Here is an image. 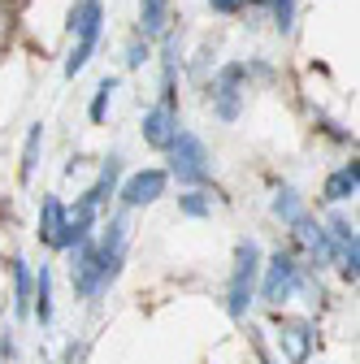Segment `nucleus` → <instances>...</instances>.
<instances>
[{
  "label": "nucleus",
  "instance_id": "f257e3e1",
  "mask_svg": "<svg viewBox=\"0 0 360 364\" xmlns=\"http://www.w3.org/2000/svg\"><path fill=\"white\" fill-rule=\"evenodd\" d=\"M126 264V252H100L96 239L87 235L83 243L70 247V287L78 299H96L105 295L113 282H117V273Z\"/></svg>",
  "mask_w": 360,
  "mask_h": 364
},
{
  "label": "nucleus",
  "instance_id": "f03ea898",
  "mask_svg": "<svg viewBox=\"0 0 360 364\" xmlns=\"http://www.w3.org/2000/svg\"><path fill=\"white\" fill-rule=\"evenodd\" d=\"M260 243L256 239H243L235 247V269H231V282H226V316L231 321H243L248 308H252V295H256V278H260Z\"/></svg>",
  "mask_w": 360,
  "mask_h": 364
},
{
  "label": "nucleus",
  "instance_id": "7ed1b4c3",
  "mask_svg": "<svg viewBox=\"0 0 360 364\" xmlns=\"http://www.w3.org/2000/svg\"><path fill=\"white\" fill-rule=\"evenodd\" d=\"M169 173L183 182V187H208L213 156H208L200 134H191V130H178L174 134V144H169Z\"/></svg>",
  "mask_w": 360,
  "mask_h": 364
},
{
  "label": "nucleus",
  "instance_id": "20e7f679",
  "mask_svg": "<svg viewBox=\"0 0 360 364\" xmlns=\"http://www.w3.org/2000/svg\"><path fill=\"white\" fill-rule=\"evenodd\" d=\"M117 182H122V156L113 152V156L100 165V178H96V182H92V187H87L83 196H78V204H74L70 213L96 225V221H100V208L109 204V196H117Z\"/></svg>",
  "mask_w": 360,
  "mask_h": 364
},
{
  "label": "nucleus",
  "instance_id": "39448f33",
  "mask_svg": "<svg viewBox=\"0 0 360 364\" xmlns=\"http://www.w3.org/2000/svg\"><path fill=\"white\" fill-rule=\"evenodd\" d=\"M165 187H169V169L148 165L139 173H130L126 182H117V200H122V208H148L165 196Z\"/></svg>",
  "mask_w": 360,
  "mask_h": 364
},
{
  "label": "nucleus",
  "instance_id": "423d86ee",
  "mask_svg": "<svg viewBox=\"0 0 360 364\" xmlns=\"http://www.w3.org/2000/svg\"><path fill=\"white\" fill-rule=\"evenodd\" d=\"M260 273H265V278H256V287H260V299L269 308H278L282 299H291V282H295V273H300V264H295L291 252H274L269 264H260Z\"/></svg>",
  "mask_w": 360,
  "mask_h": 364
},
{
  "label": "nucleus",
  "instance_id": "0eeeda50",
  "mask_svg": "<svg viewBox=\"0 0 360 364\" xmlns=\"http://www.w3.org/2000/svg\"><path fill=\"white\" fill-rule=\"evenodd\" d=\"M139 134H144V144L157 148V152H169L174 144V134H178V109L174 105H152L139 122Z\"/></svg>",
  "mask_w": 360,
  "mask_h": 364
},
{
  "label": "nucleus",
  "instance_id": "6e6552de",
  "mask_svg": "<svg viewBox=\"0 0 360 364\" xmlns=\"http://www.w3.org/2000/svg\"><path fill=\"white\" fill-rule=\"evenodd\" d=\"M243 105H248V87H235V82H208V109L217 122H239L243 117Z\"/></svg>",
  "mask_w": 360,
  "mask_h": 364
},
{
  "label": "nucleus",
  "instance_id": "1a4fd4ad",
  "mask_svg": "<svg viewBox=\"0 0 360 364\" xmlns=\"http://www.w3.org/2000/svg\"><path fill=\"white\" fill-rule=\"evenodd\" d=\"M312 343H317V334H312L308 321H278V347L291 364H308Z\"/></svg>",
  "mask_w": 360,
  "mask_h": 364
},
{
  "label": "nucleus",
  "instance_id": "9d476101",
  "mask_svg": "<svg viewBox=\"0 0 360 364\" xmlns=\"http://www.w3.org/2000/svg\"><path fill=\"white\" fill-rule=\"evenodd\" d=\"M356 187H360V161H347L343 169H334V173L326 178L322 200H326V204H343V200L356 196Z\"/></svg>",
  "mask_w": 360,
  "mask_h": 364
},
{
  "label": "nucleus",
  "instance_id": "9b49d317",
  "mask_svg": "<svg viewBox=\"0 0 360 364\" xmlns=\"http://www.w3.org/2000/svg\"><path fill=\"white\" fill-rule=\"evenodd\" d=\"M65 31L78 39L83 31H105V5L100 0H74L65 14Z\"/></svg>",
  "mask_w": 360,
  "mask_h": 364
},
{
  "label": "nucleus",
  "instance_id": "f8f14e48",
  "mask_svg": "<svg viewBox=\"0 0 360 364\" xmlns=\"http://www.w3.org/2000/svg\"><path fill=\"white\" fill-rule=\"evenodd\" d=\"M169 22H174L169 0H139V35H144V39L157 43V39L169 31Z\"/></svg>",
  "mask_w": 360,
  "mask_h": 364
},
{
  "label": "nucleus",
  "instance_id": "ddd939ff",
  "mask_svg": "<svg viewBox=\"0 0 360 364\" xmlns=\"http://www.w3.org/2000/svg\"><path fill=\"white\" fill-rule=\"evenodd\" d=\"M31 316L39 326H53V269L39 264L35 273V291H31Z\"/></svg>",
  "mask_w": 360,
  "mask_h": 364
},
{
  "label": "nucleus",
  "instance_id": "4468645a",
  "mask_svg": "<svg viewBox=\"0 0 360 364\" xmlns=\"http://www.w3.org/2000/svg\"><path fill=\"white\" fill-rule=\"evenodd\" d=\"M14 312L18 316H31V291H35V269L22 260V256H14Z\"/></svg>",
  "mask_w": 360,
  "mask_h": 364
},
{
  "label": "nucleus",
  "instance_id": "2eb2a0df",
  "mask_svg": "<svg viewBox=\"0 0 360 364\" xmlns=\"http://www.w3.org/2000/svg\"><path fill=\"white\" fill-rule=\"evenodd\" d=\"M65 213H70V208H65L57 196H43V204H39V243L53 247V239H57V230H61Z\"/></svg>",
  "mask_w": 360,
  "mask_h": 364
},
{
  "label": "nucleus",
  "instance_id": "dca6fc26",
  "mask_svg": "<svg viewBox=\"0 0 360 364\" xmlns=\"http://www.w3.org/2000/svg\"><path fill=\"white\" fill-rule=\"evenodd\" d=\"M96 43H100V31H83V35L74 39V53L65 57V78H74V74L87 70V61L96 57Z\"/></svg>",
  "mask_w": 360,
  "mask_h": 364
},
{
  "label": "nucleus",
  "instance_id": "f3484780",
  "mask_svg": "<svg viewBox=\"0 0 360 364\" xmlns=\"http://www.w3.org/2000/svg\"><path fill=\"white\" fill-rule=\"evenodd\" d=\"M130 213V208H126ZM126 213H117V217H109L105 221V230L96 235V247L100 252H126V235H130V217Z\"/></svg>",
  "mask_w": 360,
  "mask_h": 364
},
{
  "label": "nucleus",
  "instance_id": "a211bd4d",
  "mask_svg": "<svg viewBox=\"0 0 360 364\" xmlns=\"http://www.w3.org/2000/svg\"><path fill=\"white\" fill-rule=\"evenodd\" d=\"M39 148H43V122H35V126L26 130V144H22V165H18V178H22V182H31V178H35Z\"/></svg>",
  "mask_w": 360,
  "mask_h": 364
},
{
  "label": "nucleus",
  "instance_id": "6ab92c4d",
  "mask_svg": "<svg viewBox=\"0 0 360 364\" xmlns=\"http://www.w3.org/2000/svg\"><path fill=\"white\" fill-rule=\"evenodd\" d=\"M178 213L183 217H208L213 213V191L208 187H187L178 196Z\"/></svg>",
  "mask_w": 360,
  "mask_h": 364
},
{
  "label": "nucleus",
  "instance_id": "aec40b11",
  "mask_svg": "<svg viewBox=\"0 0 360 364\" xmlns=\"http://www.w3.org/2000/svg\"><path fill=\"white\" fill-rule=\"evenodd\" d=\"M113 91H117V78H113V74H105V78L96 82L92 105H87V117H92V126H100V122H105V113H109V105H113Z\"/></svg>",
  "mask_w": 360,
  "mask_h": 364
},
{
  "label": "nucleus",
  "instance_id": "412c9836",
  "mask_svg": "<svg viewBox=\"0 0 360 364\" xmlns=\"http://www.w3.org/2000/svg\"><path fill=\"white\" fill-rule=\"evenodd\" d=\"M274 217H278L282 225H295V221L304 217V200H300L291 187H278V191H274Z\"/></svg>",
  "mask_w": 360,
  "mask_h": 364
},
{
  "label": "nucleus",
  "instance_id": "4be33fe9",
  "mask_svg": "<svg viewBox=\"0 0 360 364\" xmlns=\"http://www.w3.org/2000/svg\"><path fill=\"white\" fill-rule=\"evenodd\" d=\"M122 61H126V70H144V65L152 61V39H144V35H134V39L126 43V53H122Z\"/></svg>",
  "mask_w": 360,
  "mask_h": 364
},
{
  "label": "nucleus",
  "instance_id": "5701e85b",
  "mask_svg": "<svg viewBox=\"0 0 360 364\" xmlns=\"http://www.w3.org/2000/svg\"><path fill=\"white\" fill-rule=\"evenodd\" d=\"M339 247H356V221L351 217H343V213H334L330 217V230H326Z\"/></svg>",
  "mask_w": 360,
  "mask_h": 364
},
{
  "label": "nucleus",
  "instance_id": "b1692460",
  "mask_svg": "<svg viewBox=\"0 0 360 364\" xmlns=\"http://www.w3.org/2000/svg\"><path fill=\"white\" fill-rule=\"evenodd\" d=\"M265 0H208V9L221 14V18H235V14H248V9H260Z\"/></svg>",
  "mask_w": 360,
  "mask_h": 364
},
{
  "label": "nucleus",
  "instance_id": "393cba45",
  "mask_svg": "<svg viewBox=\"0 0 360 364\" xmlns=\"http://www.w3.org/2000/svg\"><path fill=\"white\" fill-rule=\"evenodd\" d=\"M265 5H269V14H274V26L287 35L291 22H295V0H265Z\"/></svg>",
  "mask_w": 360,
  "mask_h": 364
},
{
  "label": "nucleus",
  "instance_id": "a878e982",
  "mask_svg": "<svg viewBox=\"0 0 360 364\" xmlns=\"http://www.w3.org/2000/svg\"><path fill=\"white\" fill-rule=\"evenodd\" d=\"M14 355H18V347H14V334L5 330V334H0V360H5V364H14Z\"/></svg>",
  "mask_w": 360,
  "mask_h": 364
},
{
  "label": "nucleus",
  "instance_id": "bb28decb",
  "mask_svg": "<svg viewBox=\"0 0 360 364\" xmlns=\"http://www.w3.org/2000/svg\"><path fill=\"white\" fill-rule=\"evenodd\" d=\"M322 130L330 134V139H334V144H347V139H351V134H347V130H339V126H334V122H326V117H322Z\"/></svg>",
  "mask_w": 360,
  "mask_h": 364
},
{
  "label": "nucleus",
  "instance_id": "cd10ccee",
  "mask_svg": "<svg viewBox=\"0 0 360 364\" xmlns=\"http://www.w3.org/2000/svg\"><path fill=\"white\" fill-rule=\"evenodd\" d=\"M5 35H9V14L0 9V39H5Z\"/></svg>",
  "mask_w": 360,
  "mask_h": 364
},
{
  "label": "nucleus",
  "instance_id": "c85d7f7f",
  "mask_svg": "<svg viewBox=\"0 0 360 364\" xmlns=\"http://www.w3.org/2000/svg\"><path fill=\"white\" fill-rule=\"evenodd\" d=\"M256 355H260V364H274V355H269V351H265L260 343H256Z\"/></svg>",
  "mask_w": 360,
  "mask_h": 364
},
{
  "label": "nucleus",
  "instance_id": "c756f323",
  "mask_svg": "<svg viewBox=\"0 0 360 364\" xmlns=\"http://www.w3.org/2000/svg\"><path fill=\"white\" fill-rule=\"evenodd\" d=\"M0 5H5V0H0Z\"/></svg>",
  "mask_w": 360,
  "mask_h": 364
}]
</instances>
